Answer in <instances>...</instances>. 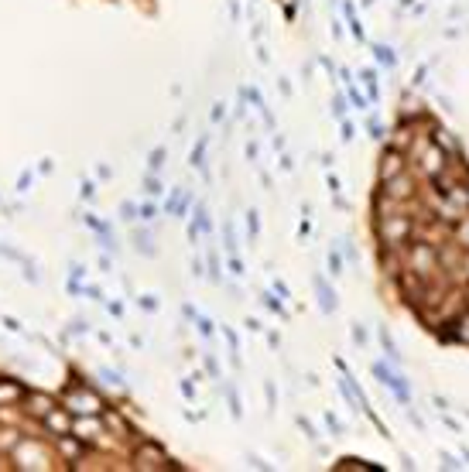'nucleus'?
I'll list each match as a JSON object with an SVG mask.
<instances>
[{
	"label": "nucleus",
	"instance_id": "f257e3e1",
	"mask_svg": "<svg viewBox=\"0 0 469 472\" xmlns=\"http://www.w3.org/2000/svg\"><path fill=\"white\" fill-rule=\"evenodd\" d=\"M59 404H62L66 411H72V414H103V411H106V400L96 393L90 383H79V380L62 390Z\"/></svg>",
	"mask_w": 469,
	"mask_h": 472
},
{
	"label": "nucleus",
	"instance_id": "f03ea898",
	"mask_svg": "<svg viewBox=\"0 0 469 472\" xmlns=\"http://www.w3.org/2000/svg\"><path fill=\"white\" fill-rule=\"evenodd\" d=\"M130 459H134V469H141V472H148V469H175L172 459H168V452H165L161 445H154V442H137L134 452H130Z\"/></svg>",
	"mask_w": 469,
	"mask_h": 472
},
{
	"label": "nucleus",
	"instance_id": "7ed1b4c3",
	"mask_svg": "<svg viewBox=\"0 0 469 472\" xmlns=\"http://www.w3.org/2000/svg\"><path fill=\"white\" fill-rule=\"evenodd\" d=\"M380 240L383 243H390V247H401V243H408V236H411V216H380Z\"/></svg>",
	"mask_w": 469,
	"mask_h": 472
},
{
	"label": "nucleus",
	"instance_id": "20e7f679",
	"mask_svg": "<svg viewBox=\"0 0 469 472\" xmlns=\"http://www.w3.org/2000/svg\"><path fill=\"white\" fill-rule=\"evenodd\" d=\"M55 404H59V397H55V393L28 387V393H24V400H21V414H28L31 421H41V418H45Z\"/></svg>",
	"mask_w": 469,
	"mask_h": 472
},
{
	"label": "nucleus",
	"instance_id": "39448f33",
	"mask_svg": "<svg viewBox=\"0 0 469 472\" xmlns=\"http://www.w3.org/2000/svg\"><path fill=\"white\" fill-rule=\"evenodd\" d=\"M14 459H17V469H52V462H55L38 442L24 445V438H21V445L14 449Z\"/></svg>",
	"mask_w": 469,
	"mask_h": 472
},
{
	"label": "nucleus",
	"instance_id": "423d86ee",
	"mask_svg": "<svg viewBox=\"0 0 469 472\" xmlns=\"http://www.w3.org/2000/svg\"><path fill=\"white\" fill-rule=\"evenodd\" d=\"M72 435L93 449L96 442L106 435L103 431V414H72Z\"/></svg>",
	"mask_w": 469,
	"mask_h": 472
},
{
	"label": "nucleus",
	"instance_id": "0eeeda50",
	"mask_svg": "<svg viewBox=\"0 0 469 472\" xmlns=\"http://www.w3.org/2000/svg\"><path fill=\"white\" fill-rule=\"evenodd\" d=\"M55 455H59L62 462L79 466V462L90 455V445H86V442H79L72 431H69V435H55Z\"/></svg>",
	"mask_w": 469,
	"mask_h": 472
},
{
	"label": "nucleus",
	"instance_id": "6e6552de",
	"mask_svg": "<svg viewBox=\"0 0 469 472\" xmlns=\"http://www.w3.org/2000/svg\"><path fill=\"white\" fill-rule=\"evenodd\" d=\"M404 168H408V154H404V151H397V147H383L380 165H377V178H380V185H383V182H390L394 175H401Z\"/></svg>",
	"mask_w": 469,
	"mask_h": 472
},
{
	"label": "nucleus",
	"instance_id": "1a4fd4ad",
	"mask_svg": "<svg viewBox=\"0 0 469 472\" xmlns=\"http://www.w3.org/2000/svg\"><path fill=\"white\" fill-rule=\"evenodd\" d=\"M38 424H41L52 438H55V435H69V431H72V411H66L62 404H55Z\"/></svg>",
	"mask_w": 469,
	"mask_h": 472
},
{
	"label": "nucleus",
	"instance_id": "9d476101",
	"mask_svg": "<svg viewBox=\"0 0 469 472\" xmlns=\"http://www.w3.org/2000/svg\"><path fill=\"white\" fill-rule=\"evenodd\" d=\"M435 267H439V257L432 254V247L428 243H415L411 247V271L421 274V278H428Z\"/></svg>",
	"mask_w": 469,
	"mask_h": 472
},
{
	"label": "nucleus",
	"instance_id": "9b49d317",
	"mask_svg": "<svg viewBox=\"0 0 469 472\" xmlns=\"http://www.w3.org/2000/svg\"><path fill=\"white\" fill-rule=\"evenodd\" d=\"M421 172H425L428 178H435V175L446 172V151H442L439 144H425V147H421Z\"/></svg>",
	"mask_w": 469,
	"mask_h": 472
},
{
	"label": "nucleus",
	"instance_id": "f8f14e48",
	"mask_svg": "<svg viewBox=\"0 0 469 472\" xmlns=\"http://www.w3.org/2000/svg\"><path fill=\"white\" fill-rule=\"evenodd\" d=\"M24 393H28V387L21 380H14V377L0 380V407H21Z\"/></svg>",
	"mask_w": 469,
	"mask_h": 472
},
{
	"label": "nucleus",
	"instance_id": "ddd939ff",
	"mask_svg": "<svg viewBox=\"0 0 469 472\" xmlns=\"http://www.w3.org/2000/svg\"><path fill=\"white\" fill-rule=\"evenodd\" d=\"M411 192H415V182L408 178V172L394 175L390 182H383V198H394V202H401V198H411Z\"/></svg>",
	"mask_w": 469,
	"mask_h": 472
},
{
	"label": "nucleus",
	"instance_id": "4468645a",
	"mask_svg": "<svg viewBox=\"0 0 469 472\" xmlns=\"http://www.w3.org/2000/svg\"><path fill=\"white\" fill-rule=\"evenodd\" d=\"M21 431H17V424H0V455H14V449L21 445Z\"/></svg>",
	"mask_w": 469,
	"mask_h": 472
},
{
	"label": "nucleus",
	"instance_id": "2eb2a0df",
	"mask_svg": "<svg viewBox=\"0 0 469 472\" xmlns=\"http://www.w3.org/2000/svg\"><path fill=\"white\" fill-rule=\"evenodd\" d=\"M411 137H415V134H411V130H408V127H397V130H394V137H390V144H387V147H397V151H408V141H411Z\"/></svg>",
	"mask_w": 469,
	"mask_h": 472
},
{
	"label": "nucleus",
	"instance_id": "dca6fc26",
	"mask_svg": "<svg viewBox=\"0 0 469 472\" xmlns=\"http://www.w3.org/2000/svg\"><path fill=\"white\" fill-rule=\"evenodd\" d=\"M456 240H459V247H463V250H469V216H466V212L456 219Z\"/></svg>",
	"mask_w": 469,
	"mask_h": 472
},
{
	"label": "nucleus",
	"instance_id": "f3484780",
	"mask_svg": "<svg viewBox=\"0 0 469 472\" xmlns=\"http://www.w3.org/2000/svg\"><path fill=\"white\" fill-rule=\"evenodd\" d=\"M452 325H456V329H452V336H456V339H463V342H469V311H463Z\"/></svg>",
	"mask_w": 469,
	"mask_h": 472
},
{
	"label": "nucleus",
	"instance_id": "a211bd4d",
	"mask_svg": "<svg viewBox=\"0 0 469 472\" xmlns=\"http://www.w3.org/2000/svg\"><path fill=\"white\" fill-rule=\"evenodd\" d=\"M165 158H168V151H165V147H154V151H151V172H158V168L165 165Z\"/></svg>",
	"mask_w": 469,
	"mask_h": 472
},
{
	"label": "nucleus",
	"instance_id": "6ab92c4d",
	"mask_svg": "<svg viewBox=\"0 0 469 472\" xmlns=\"http://www.w3.org/2000/svg\"><path fill=\"white\" fill-rule=\"evenodd\" d=\"M120 216H123L127 223H134V219H137V205H134V202H123V205H120Z\"/></svg>",
	"mask_w": 469,
	"mask_h": 472
},
{
	"label": "nucleus",
	"instance_id": "aec40b11",
	"mask_svg": "<svg viewBox=\"0 0 469 472\" xmlns=\"http://www.w3.org/2000/svg\"><path fill=\"white\" fill-rule=\"evenodd\" d=\"M79 195H83L86 202H90V198H93V195H96V185H93V182H90V178H83V182H79Z\"/></svg>",
	"mask_w": 469,
	"mask_h": 472
},
{
	"label": "nucleus",
	"instance_id": "412c9836",
	"mask_svg": "<svg viewBox=\"0 0 469 472\" xmlns=\"http://www.w3.org/2000/svg\"><path fill=\"white\" fill-rule=\"evenodd\" d=\"M202 154H206V141L195 144V151H192V165H202Z\"/></svg>",
	"mask_w": 469,
	"mask_h": 472
},
{
	"label": "nucleus",
	"instance_id": "4be33fe9",
	"mask_svg": "<svg viewBox=\"0 0 469 472\" xmlns=\"http://www.w3.org/2000/svg\"><path fill=\"white\" fill-rule=\"evenodd\" d=\"M148 192H151V195H161V182H158L154 175H148Z\"/></svg>",
	"mask_w": 469,
	"mask_h": 472
},
{
	"label": "nucleus",
	"instance_id": "5701e85b",
	"mask_svg": "<svg viewBox=\"0 0 469 472\" xmlns=\"http://www.w3.org/2000/svg\"><path fill=\"white\" fill-rule=\"evenodd\" d=\"M377 59H380V62H387V65H390V62H394V55H390V52H387V48H377Z\"/></svg>",
	"mask_w": 469,
	"mask_h": 472
},
{
	"label": "nucleus",
	"instance_id": "b1692460",
	"mask_svg": "<svg viewBox=\"0 0 469 472\" xmlns=\"http://www.w3.org/2000/svg\"><path fill=\"white\" fill-rule=\"evenodd\" d=\"M141 219H144V223L154 219V205H141Z\"/></svg>",
	"mask_w": 469,
	"mask_h": 472
},
{
	"label": "nucleus",
	"instance_id": "393cba45",
	"mask_svg": "<svg viewBox=\"0 0 469 472\" xmlns=\"http://www.w3.org/2000/svg\"><path fill=\"white\" fill-rule=\"evenodd\" d=\"M3 325H7L10 332H21V325H17V318H10V315H3Z\"/></svg>",
	"mask_w": 469,
	"mask_h": 472
},
{
	"label": "nucleus",
	"instance_id": "a878e982",
	"mask_svg": "<svg viewBox=\"0 0 469 472\" xmlns=\"http://www.w3.org/2000/svg\"><path fill=\"white\" fill-rule=\"evenodd\" d=\"M17 189H21V192L31 189V175H21V178H17Z\"/></svg>",
	"mask_w": 469,
	"mask_h": 472
},
{
	"label": "nucleus",
	"instance_id": "bb28decb",
	"mask_svg": "<svg viewBox=\"0 0 469 472\" xmlns=\"http://www.w3.org/2000/svg\"><path fill=\"white\" fill-rule=\"evenodd\" d=\"M79 278H86V267H79V264H72V281H79Z\"/></svg>",
	"mask_w": 469,
	"mask_h": 472
},
{
	"label": "nucleus",
	"instance_id": "cd10ccee",
	"mask_svg": "<svg viewBox=\"0 0 469 472\" xmlns=\"http://www.w3.org/2000/svg\"><path fill=\"white\" fill-rule=\"evenodd\" d=\"M72 332H76V336H79V332L86 336V332H90V325H86V322H72Z\"/></svg>",
	"mask_w": 469,
	"mask_h": 472
},
{
	"label": "nucleus",
	"instance_id": "c85d7f7f",
	"mask_svg": "<svg viewBox=\"0 0 469 472\" xmlns=\"http://www.w3.org/2000/svg\"><path fill=\"white\" fill-rule=\"evenodd\" d=\"M329 267H332V274H339V257L336 254H329Z\"/></svg>",
	"mask_w": 469,
	"mask_h": 472
},
{
	"label": "nucleus",
	"instance_id": "c756f323",
	"mask_svg": "<svg viewBox=\"0 0 469 472\" xmlns=\"http://www.w3.org/2000/svg\"><path fill=\"white\" fill-rule=\"evenodd\" d=\"M463 271H466V278H469V250H466V257H463Z\"/></svg>",
	"mask_w": 469,
	"mask_h": 472
}]
</instances>
